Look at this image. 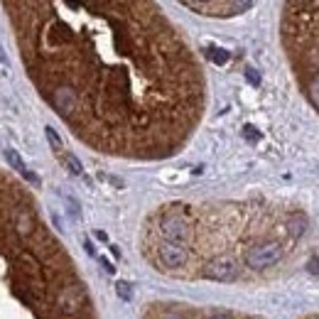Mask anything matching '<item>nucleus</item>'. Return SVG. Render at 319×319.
<instances>
[{
    "mask_svg": "<svg viewBox=\"0 0 319 319\" xmlns=\"http://www.w3.org/2000/svg\"><path fill=\"white\" fill-rule=\"evenodd\" d=\"M3 10L37 94L86 148L165 160L199 128L202 64L155 3L20 0Z\"/></svg>",
    "mask_w": 319,
    "mask_h": 319,
    "instance_id": "obj_1",
    "label": "nucleus"
},
{
    "mask_svg": "<svg viewBox=\"0 0 319 319\" xmlns=\"http://www.w3.org/2000/svg\"><path fill=\"white\" fill-rule=\"evenodd\" d=\"M0 319H98L74 258L32 192L0 167Z\"/></svg>",
    "mask_w": 319,
    "mask_h": 319,
    "instance_id": "obj_2",
    "label": "nucleus"
},
{
    "mask_svg": "<svg viewBox=\"0 0 319 319\" xmlns=\"http://www.w3.org/2000/svg\"><path fill=\"white\" fill-rule=\"evenodd\" d=\"M280 37L300 91L319 111V0L285 3Z\"/></svg>",
    "mask_w": 319,
    "mask_h": 319,
    "instance_id": "obj_3",
    "label": "nucleus"
},
{
    "mask_svg": "<svg viewBox=\"0 0 319 319\" xmlns=\"http://www.w3.org/2000/svg\"><path fill=\"white\" fill-rule=\"evenodd\" d=\"M280 258H282L280 243H270V241H265V243L256 245V248L248 253L245 265H248V268H256V270H261V268H270V265H275Z\"/></svg>",
    "mask_w": 319,
    "mask_h": 319,
    "instance_id": "obj_4",
    "label": "nucleus"
},
{
    "mask_svg": "<svg viewBox=\"0 0 319 319\" xmlns=\"http://www.w3.org/2000/svg\"><path fill=\"white\" fill-rule=\"evenodd\" d=\"M189 10H202L204 15H236L250 8V3H182Z\"/></svg>",
    "mask_w": 319,
    "mask_h": 319,
    "instance_id": "obj_5",
    "label": "nucleus"
}]
</instances>
